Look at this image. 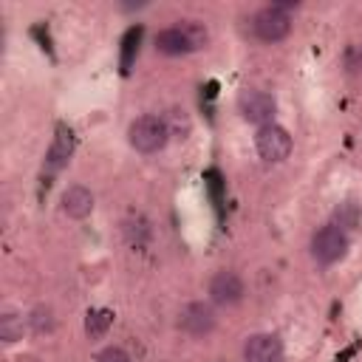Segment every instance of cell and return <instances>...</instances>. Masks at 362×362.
<instances>
[{"instance_id": "7", "label": "cell", "mask_w": 362, "mask_h": 362, "mask_svg": "<svg viewBox=\"0 0 362 362\" xmlns=\"http://www.w3.org/2000/svg\"><path fill=\"white\" fill-rule=\"evenodd\" d=\"M178 325L184 334L201 339V337H209L212 328H215V308L212 303H204V300H195V303H187L181 308V317H178Z\"/></svg>"}, {"instance_id": "1", "label": "cell", "mask_w": 362, "mask_h": 362, "mask_svg": "<svg viewBox=\"0 0 362 362\" xmlns=\"http://www.w3.org/2000/svg\"><path fill=\"white\" fill-rule=\"evenodd\" d=\"M206 42H209V31L201 20H178L173 25L161 28L153 40V45L161 57H184V54L206 48Z\"/></svg>"}, {"instance_id": "13", "label": "cell", "mask_w": 362, "mask_h": 362, "mask_svg": "<svg viewBox=\"0 0 362 362\" xmlns=\"http://www.w3.org/2000/svg\"><path fill=\"white\" fill-rule=\"evenodd\" d=\"M25 325H28V320H23V314H17V311H3V317H0V339L8 342V345L20 342Z\"/></svg>"}, {"instance_id": "3", "label": "cell", "mask_w": 362, "mask_h": 362, "mask_svg": "<svg viewBox=\"0 0 362 362\" xmlns=\"http://www.w3.org/2000/svg\"><path fill=\"white\" fill-rule=\"evenodd\" d=\"M127 141L136 153H144V156H153V153H161L170 141V127H167V119L164 116H156V113H144V116H136L127 127Z\"/></svg>"}, {"instance_id": "11", "label": "cell", "mask_w": 362, "mask_h": 362, "mask_svg": "<svg viewBox=\"0 0 362 362\" xmlns=\"http://www.w3.org/2000/svg\"><path fill=\"white\" fill-rule=\"evenodd\" d=\"M62 212L74 221H82L93 212V192L85 187V184H71L65 192H62Z\"/></svg>"}, {"instance_id": "5", "label": "cell", "mask_w": 362, "mask_h": 362, "mask_svg": "<svg viewBox=\"0 0 362 362\" xmlns=\"http://www.w3.org/2000/svg\"><path fill=\"white\" fill-rule=\"evenodd\" d=\"M255 150H257V156L266 164H280V161H286L291 156L294 141H291V133L283 124L272 122V124L257 127V133H255Z\"/></svg>"}, {"instance_id": "4", "label": "cell", "mask_w": 362, "mask_h": 362, "mask_svg": "<svg viewBox=\"0 0 362 362\" xmlns=\"http://www.w3.org/2000/svg\"><path fill=\"white\" fill-rule=\"evenodd\" d=\"M351 249V238L342 226L337 223H325L311 235V257L320 266H334L339 263Z\"/></svg>"}, {"instance_id": "12", "label": "cell", "mask_w": 362, "mask_h": 362, "mask_svg": "<svg viewBox=\"0 0 362 362\" xmlns=\"http://www.w3.org/2000/svg\"><path fill=\"white\" fill-rule=\"evenodd\" d=\"M113 325V311L110 308H90L85 314V334L90 339H102Z\"/></svg>"}, {"instance_id": "16", "label": "cell", "mask_w": 362, "mask_h": 362, "mask_svg": "<svg viewBox=\"0 0 362 362\" xmlns=\"http://www.w3.org/2000/svg\"><path fill=\"white\" fill-rule=\"evenodd\" d=\"M96 362H133V359H130V354H127L124 348L107 345V348H102V351L96 354Z\"/></svg>"}, {"instance_id": "9", "label": "cell", "mask_w": 362, "mask_h": 362, "mask_svg": "<svg viewBox=\"0 0 362 362\" xmlns=\"http://www.w3.org/2000/svg\"><path fill=\"white\" fill-rule=\"evenodd\" d=\"M243 362H283V342L277 334H252L243 342Z\"/></svg>"}, {"instance_id": "14", "label": "cell", "mask_w": 362, "mask_h": 362, "mask_svg": "<svg viewBox=\"0 0 362 362\" xmlns=\"http://www.w3.org/2000/svg\"><path fill=\"white\" fill-rule=\"evenodd\" d=\"M25 320H28V328L34 334H51L54 331V311H51V305H34Z\"/></svg>"}, {"instance_id": "6", "label": "cell", "mask_w": 362, "mask_h": 362, "mask_svg": "<svg viewBox=\"0 0 362 362\" xmlns=\"http://www.w3.org/2000/svg\"><path fill=\"white\" fill-rule=\"evenodd\" d=\"M238 110L240 116L249 122V124H272L274 122V113H277V99L266 90H243L240 99H238Z\"/></svg>"}, {"instance_id": "8", "label": "cell", "mask_w": 362, "mask_h": 362, "mask_svg": "<svg viewBox=\"0 0 362 362\" xmlns=\"http://www.w3.org/2000/svg\"><path fill=\"white\" fill-rule=\"evenodd\" d=\"M206 291H209V303L212 305H238L243 300V280L235 272L221 269V272H215L209 277Z\"/></svg>"}, {"instance_id": "15", "label": "cell", "mask_w": 362, "mask_h": 362, "mask_svg": "<svg viewBox=\"0 0 362 362\" xmlns=\"http://www.w3.org/2000/svg\"><path fill=\"white\" fill-rule=\"evenodd\" d=\"M124 238L133 243V246H141L147 238H150V226L144 223V221H139V223H133V221H124Z\"/></svg>"}, {"instance_id": "2", "label": "cell", "mask_w": 362, "mask_h": 362, "mask_svg": "<svg viewBox=\"0 0 362 362\" xmlns=\"http://www.w3.org/2000/svg\"><path fill=\"white\" fill-rule=\"evenodd\" d=\"M291 8H297V6H291V3H272V6L257 8L252 14V34H255V40L269 42V45L283 42L291 34V25H294L291 23Z\"/></svg>"}, {"instance_id": "10", "label": "cell", "mask_w": 362, "mask_h": 362, "mask_svg": "<svg viewBox=\"0 0 362 362\" xmlns=\"http://www.w3.org/2000/svg\"><path fill=\"white\" fill-rule=\"evenodd\" d=\"M74 150H76V136H74V130L65 127V124H59L57 133H54V139H51V147H48V153H45V167H48V173H59L62 167H68Z\"/></svg>"}]
</instances>
